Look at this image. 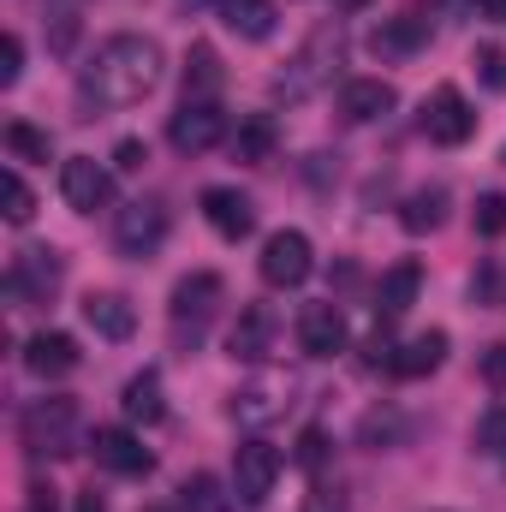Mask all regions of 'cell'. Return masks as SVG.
<instances>
[{"mask_svg":"<svg viewBox=\"0 0 506 512\" xmlns=\"http://www.w3.org/2000/svg\"><path fill=\"white\" fill-rule=\"evenodd\" d=\"M78 512H108V501H102V495L90 489V495H78Z\"/></svg>","mask_w":506,"mask_h":512,"instance_id":"cell-43","label":"cell"},{"mask_svg":"<svg viewBox=\"0 0 506 512\" xmlns=\"http://www.w3.org/2000/svg\"><path fill=\"white\" fill-rule=\"evenodd\" d=\"M120 405H126V417H131V423L155 429V423L167 417V399H161V376H155V370L131 376V382H126V399H120Z\"/></svg>","mask_w":506,"mask_h":512,"instance_id":"cell-21","label":"cell"},{"mask_svg":"<svg viewBox=\"0 0 506 512\" xmlns=\"http://www.w3.org/2000/svg\"><path fill=\"white\" fill-rule=\"evenodd\" d=\"M471 298H477V304H495V298H501V274H495V268H477Z\"/></svg>","mask_w":506,"mask_h":512,"instance_id":"cell-38","label":"cell"},{"mask_svg":"<svg viewBox=\"0 0 506 512\" xmlns=\"http://www.w3.org/2000/svg\"><path fill=\"white\" fill-rule=\"evenodd\" d=\"M280 447H268V441H245L239 453H233V495H239V507H262L268 495H274V483H280Z\"/></svg>","mask_w":506,"mask_h":512,"instance_id":"cell-3","label":"cell"},{"mask_svg":"<svg viewBox=\"0 0 506 512\" xmlns=\"http://www.w3.org/2000/svg\"><path fill=\"white\" fill-rule=\"evenodd\" d=\"M417 286H423V268L417 262H393L381 274V316H405L417 304Z\"/></svg>","mask_w":506,"mask_h":512,"instance_id":"cell-23","label":"cell"},{"mask_svg":"<svg viewBox=\"0 0 506 512\" xmlns=\"http://www.w3.org/2000/svg\"><path fill=\"white\" fill-rule=\"evenodd\" d=\"M161 84V48L149 36H108L90 66L78 72V102L84 108H137Z\"/></svg>","mask_w":506,"mask_h":512,"instance_id":"cell-1","label":"cell"},{"mask_svg":"<svg viewBox=\"0 0 506 512\" xmlns=\"http://www.w3.org/2000/svg\"><path fill=\"white\" fill-rule=\"evenodd\" d=\"M447 221V191L435 185V191H411L405 197V209H399V227L405 233H435Z\"/></svg>","mask_w":506,"mask_h":512,"instance_id":"cell-26","label":"cell"},{"mask_svg":"<svg viewBox=\"0 0 506 512\" xmlns=\"http://www.w3.org/2000/svg\"><path fill=\"white\" fill-rule=\"evenodd\" d=\"M477 12H483V18H501V24H506V0H477Z\"/></svg>","mask_w":506,"mask_h":512,"instance_id":"cell-42","label":"cell"},{"mask_svg":"<svg viewBox=\"0 0 506 512\" xmlns=\"http://www.w3.org/2000/svg\"><path fill=\"white\" fill-rule=\"evenodd\" d=\"M114 245L126 256H155L167 245V209L155 203V197H137L120 209V221H114Z\"/></svg>","mask_w":506,"mask_h":512,"instance_id":"cell-4","label":"cell"},{"mask_svg":"<svg viewBox=\"0 0 506 512\" xmlns=\"http://www.w3.org/2000/svg\"><path fill=\"white\" fill-rule=\"evenodd\" d=\"M256 268H262V280L280 286V292H286V286H304V280H310V239L292 233V227L274 233V239L262 245V262H256Z\"/></svg>","mask_w":506,"mask_h":512,"instance_id":"cell-8","label":"cell"},{"mask_svg":"<svg viewBox=\"0 0 506 512\" xmlns=\"http://www.w3.org/2000/svg\"><path fill=\"white\" fill-rule=\"evenodd\" d=\"M203 221L221 233V239H251V227H256V203L245 197V191H233V185H209L203 191Z\"/></svg>","mask_w":506,"mask_h":512,"instance_id":"cell-11","label":"cell"},{"mask_svg":"<svg viewBox=\"0 0 506 512\" xmlns=\"http://www.w3.org/2000/svg\"><path fill=\"white\" fill-rule=\"evenodd\" d=\"M6 286H12V298H48L60 286V251H48V245L18 251L6 268Z\"/></svg>","mask_w":506,"mask_h":512,"instance_id":"cell-12","label":"cell"},{"mask_svg":"<svg viewBox=\"0 0 506 512\" xmlns=\"http://www.w3.org/2000/svg\"><path fill=\"white\" fill-rule=\"evenodd\" d=\"M24 370L42 376V382L72 376V370H78V340H72V334H36V340L24 346Z\"/></svg>","mask_w":506,"mask_h":512,"instance_id":"cell-13","label":"cell"},{"mask_svg":"<svg viewBox=\"0 0 506 512\" xmlns=\"http://www.w3.org/2000/svg\"><path fill=\"white\" fill-rule=\"evenodd\" d=\"M471 131H477V114H471V102H465L453 84H441V90L423 102V137H429V143H447V149H459Z\"/></svg>","mask_w":506,"mask_h":512,"instance_id":"cell-6","label":"cell"},{"mask_svg":"<svg viewBox=\"0 0 506 512\" xmlns=\"http://www.w3.org/2000/svg\"><path fill=\"white\" fill-rule=\"evenodd\" d=\"M227 149H233V161H245V167L268 161V155H274V120H268V114H245L239 131L227 137Z\"/></svg>","mask_w":506,"mask_h":512,"instance_id":"cell-22","label":"cell"},{"mask_svg":"<svg viewBox=\"0 0 506 512\" xmlns=\"http://www.w3.org/2000/svg\"><path fill=\"white\" fill-rule=\"evenodd\" d=\"M215 304H221V274H191V280L173 286V322L203 328L215 316Z\"/></svg>","mask_w":506,"mask_h":512,"instance_id":"cell-16","label":"cell"},{"mask_svg":"<svg viewBox=\"0 0 506 512\" xmlns=\"http://www.w3.org/2000/svg\"><path fill=\"white\" fill-rule=\"evenodd\" d=\"M477 72H483V84H489V90H506V48L483 42V48H477Z\"/></svg>","mask_w":506,"mask_h":512,"instance_id":"cell-34","label":"cell"},{"mask_svg":"<svg viewBox=\"0 0 506 512\" xmlns=\"http://www.w3.org/2000/svg\"><path fill=\"white\" fill-rule=\"evenodd\" d=\"M340 6H370V0H340Z\"/></svg>","mask_w":506,"mask_h":512,"instance_id":"cell-44","label":"cell"},{"mask_svg":"<svg viewBox=\"0 0 506 512\" xmlns=\"http://www.w3.org/2000/svg\"><path fill=\"white\" fill-rule=\"evenodd\" d=\"M24 512H60V495L36 483V489H30V507H24Z\"/></svg>","mask_w":506,"mask_h":512,"instance_id":"cell-41","label":"cell"},{"mask_svg":"<svg viewBox=\"0 0 506 512\" xmlns=\"http://www.w3.org/2000/svg\"><path fill=\"white\" fill-rule=\"evenodd\" d=\"M274 310L268 304H251V310H239V322H233V358H245V364H262L268 352H274Z\"/></svg>","mask_w":506,"mask_h":512,"instance_id":"cell-14","label":"cell"},{"mask_svg":"<svg viewBox=\"0 0 506 512\" xmlns=\"http://www.w3.org/2000/svg\"><path fill=\"white\" fill-rule=\"evenodd\" d=\"M298 346H304L310 358H340V352H346V316H340L334 298L298 310Z\"/></svg>","mask_w":506,"mask_h":512,"instance_id":"cell-9","label":"cell"},{"mask_svg":"<svg viewBox=\"0 0 506 512\" xmlns=\"http://www.w3.org/2000/svg\"><path fill=\"white\" fill-rule=\"evenodd\" d=\"M328 54H340V30H316V36H310V48L298 54V72H292V78H280V90H286V96H304L310 84H322V72H328L322 60H328Z\"/></svg>","mask_w":506,"mask_h":512,"instance_id":"cell-20","label":"cell"},{"mask_svg":"<svg viewBox=\"0 0 506 512\" xmlns=\"http://www.w3.org/2000/svg\"><path fill=\"white\" fill-rule=\"evenodd\" d=\"M441 358H447V334H441V328H429V334H411V340L393 352V376H405V382H417V376H435V370H441Z\"/></svg>","mask_w":506,"mask_h":512,"instance_id":"cell-18","label":"cell"},{"mask_svg":"<svg viewBox=\"0 0 506 512\" xmlns=\"http://www.w3.org/2000/svg\"><path fill=\"white\" fill-rule=\"evenodd\" d=\"M322 459H328V435H322V429H304V435H298V465L316 471Z\"/></svg>","mask_w":506,"mask_h":512,"instance_id":"cell-36","label":"cell"},{"mask_svg":"<svg viewBox=\"0 0 506 512\" xmlns=\"http://www.w3.org/2000/svg\"><path fill=\"white\" fill-rule=\"evenodd\" d=\"M0 197H6V221H12V227H24V221L36 215V197H30V185H24L18 173L0 179Z\"/></svg>","mask_w":506,"mask_h":512,"instance_id":"cell-31","label":"cell"},{"mask_svg":"<svg viewBox=\"0 0 506 512\" xmlns=\"http://www.w3.org/2000/svg\"><path fill=\"white\" fill-rule=\"evenodd\" d=\"M423 42H429V24H423L417 12L387 18L381 30H370V54H376V60H405V54H417Z\"/></svg>","mask_w":506,"mask_h":512,"instance_id":"cell-17","label":"cell"},{"mask_svg":"<svg viewBox=\"0 0 506 512\" xmlns=\"http://www.w3.org/2000/svg\"><path fill=\"white\" fill-rule=\"evenodd\" d=\"M143 512H161V507H143Z\"/></svg>","mask_w":506,"mask_h":512,"instance_id":"cell-45","label":"cell"},{"mask_svg":"<svg viewBox=\"0 0 506 512\" xmlns=\"http://www.w3.org/2000/svg\"><path fill=\"white\" fill-rule=\"evenodd\" d=\"M179 501H185V512H233V501H239V495H227V489L203 471V477H191V483L179 489Z\"/></svg>","mask_w":506,"mask_h":512,"instance_id":"cell-28","label":"cell"},{"mask_svg":"<svg viewBox=\"0 0 506 512\" xmlns=\"http://www.w3.org/2000/svg\"><path fill=\"white\" fill-rule=\"evenodd\" d=\"M215 90H221V60H215V48H191V60H185V102H215Z\"/></svg>","mask_w":506,"mask_h":512,"instance_id":"cell-25","label":"cell"},{"mask_svg":"<svg viewBox=\"0 0 506 512\" xmlns=\"http://www.w3.org/2000/svg\"><path fill=\"white\" fill-rule=\"evenodd\" d=\"M6 155L12 161H48L54 155V137L36 126H24V120H6Z\"/></svg>","mask_w":506,"mask_h":512,"instance_id":"cell-27","label":"cell"},{"mask_svg":"<svg viewBox=\"0 0 506 512\" xmlns=\"http://www.w3.org/2000/svg\"><path fill=\"white\" fill-rule=\"evenodd\" d=\"M483 382L506 387V346H489V352H483Z\"/></svg>","mask_w":506,"mask_h":512,"instance_id":"cell-39","label":"cell"},{"mask_svg":"<svg viewBox=\"0 0 506 512\" xmlns=\"http://www.w3.org/2000/svg\"><path fill=\"white\" fill-rule=\"evenodd\" d=\"M274 393H286V382L245 387V393H233V411H239L245 423H268V417H280V399H274Z\"/></svg>","mask_w":506,"mask_h":512,"instance_id":"cell-29","label":"cell"},{"mask_svg":"<svg viewBox=\"0 0 506 512\" xmlns=\"http://www.w3.org/2000/svg\"><path fill=\"white\" fill-rule=\"evenodd\" d=\"M477 233H483V239H501L506 233V197H495V191L477 197Z\"/></svg>","mask_w":506,"mask_h":512,"instance_id":"cell-33","label":"cell"},{"mask_svg":"<svg viewBox=\"0 0 506 512\" xmlns=\"http://www.w3.org/2000/svg\"><path fill=\"white\" fill-rule=\"evenodd\" d=\"M221 18H227L245 42L274 36V0H221Z\"/></svg>","mask_w":506,"mask_h":512,"instance_id":"cell-24","label":"cell"},{"mask_svg":"<svg viewBox=\"0 0 506 512\" xmlns=\"http://www.w3.org/2000/svg\"><path fill=\"white\" fill-rule=\"evenodd\" d=\"M60 191H66V203H72L78 215H96V209L114 197V173H108L96 155H72V161L60 167Z\"/></svg>","mask_w":506,"mask_h":512,"instance_id":"cell-7","label":"cell"},{"mask_svg":"<svg viewBox=\"0 0 506 512\" xmlns=\"http://www.w3.org/2000/svg\"><path fill=\"white\" fill-rule=\"evenodd\" d=\"M221 137H227L221 102H185V108L173 114V126H167V143H173L179 155H209Z\"/></svg>","mask_w":506,"mask_h":512,"instance_id":"cell-5","label":"cell"},{"mask_svg":"<svg viewBox=\"0 0 506 512\" xmlns=\"http://www.w3.org/2000/svg\"><path fill=\"white\" fill-rule=\"evenodd\" d=\"M90 453H96V465L114 471V477H149V471H155V453H149L131 429H96Z\"/></svg>","mask_w":506,"mask_h":512,"instance_id":"cell-10","label":"cell"},{"mask_svg":"<svg viewBox=\"0 0 506 512\" xmlns=\"http://www.w3.org/2000/svg\"><path fill=\"white\" fill-rule=\"evenodd\" d=\"M24 72V42L18 36H0V90H12Z\"/></svg>","mask_w":506,"mask_h":512,"instance_id":"cell-35","label":"cell"},{"mask_svg":"<svg viewBox=\"0 0 506 512\" xmlns=\"http://www.w3.org/2000/svg\"><path fill=\"white\" fill-rule=\"evenodd\" d=\"M393 84L387 78H352L346 90H340V114L352 120V126H370V120H381V114H393Z\"/></svg>","mask_w":506,"mask_h":512,"instance_id":"cell-15","label":"cell"},{"mask_svg":"<svg viewBox=\"0 0 506 512\" xmlns=\"http://www.w3.org/2000/svg\"><path fill=\"white\" fill-rule=\"evenodd\" d=\"M358 435H364V447H393V441H399V435H405V423H399V417H393V411H370V417H364V429H358Z\"/></svg>","mask_w":506,"mask_h":512,"instance_id":"cell-32","label":"cell"},{"mask_svg":"<svg viewBox=\"0 0 506 512\" xmlns=\"http://www.w3.org/2000/svg\"><path fill=\"white\" fill-rule=\"evenodd\" d=\"M84 322H90L102 340H131L137 310H131V298H120V292H90V298H84Z\"/></svg>","mask_w":506,"mask_h":512,"instance_id":"cell-19","label":"cell"},{"mask_svg":"<svg viewBox=\"0 0 506 512\" xmlns=\"http://www.w3.org/2000/svg\"><path fill=\"white\" fill-rule=\"evenodd\" d=\"M114 155H120V167H126V173H137V167H143V161H149V149H143V143H137V137H126V143H120V149H114Z\"/></svg>","mask_w":506,"mask_h":512,"instance_id":"cell-40","label":"cell"},{"mask_svg":"<svg viewBox=\"0 0 506 512\" xmlns=\"http://www.w3.org/2000/svg\"><path fill=\"white\" fill-rule=\"evenodd\" d=\"M477 447L506 465V405H489V411H483V423H477Z\"/></svg>","mask_w":506,"mask_h":512,"instance_id":"cell-30","label":"cell"},{"mask_svg":"<svg viewBox=\"0 0 506 512\" xmlns=\"http://www.w3.org/2000/svg\"><path fill=\"white\" fill-rule=\"evenodd\" d=\"M304 512H352V507H346L340 489H310V495H304Z\"/></svg>","mask_w":506,"mask_h":512,"instance_id":"cell-37","label":"cell"},{"mask_svg":"<svg viewBox=\"0 0 506 512\" xmlns=\"http://www.w3.org/2000/svg\"><path fill=\"white\" fill-rule=\"evenodd\" d=\"M18 441L30 459H66L78 453V405L72 399H36L18 417Z\"/></svg>","mask_w":506,"mask_h":512,"instance_id":"cell-2","label":"cell"}]
</instances>
